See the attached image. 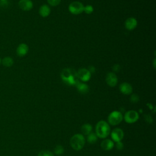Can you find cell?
<instances>
[{"label": "cell", "mask_w": 156, "mask_h": 156, "mask_svg": "<svg viewBox=\"0 0 156 156\" xmlns=\"http://www.w3.org/2000/svg\"><path fill=\"white\" fill-rule=\"evenodd\" d=\"M95 133L100 138H106L110 133L109 124L104 120H101L96 125Z\"/></svg>", "instance_id": "1"}, {"label": "cell", "mask_w": 156, "mask_h": 156, "mask_svg": "<svg viewBox=\"0 0 156 156\" xmlns=\"http://www.w3.org/2000/svg\"><path fill=\"white\" fill-rule=\"evenodd\" d=\"M85 141V138L82 134L76 133L71 138L69 143L74 150L80 151L83 147Z\"/></svg>", "instance_id": "2"}, {"label": "cell", "mask_w": 156, "mask_h": 156, "mask_svg": "<svg viewBox=\"0 0 156 156\" xmlns=\"http://www.w3.org/2000/svg\"><path fill=\"white\" fill-rule=\"evenodd\" d=\"M75 71L71 70V69L65 68L62 70L61 73V78L64 82L66 84L69 85H74L76 81L77 80L76 79V77L77 76V73H74Z\"/></svg>", "instance_id": "3"}, {"label": "cell", "mask_w": 156, "mask_h": 156, "mask_svg": "<svg viewBox=\"0 0 156 156\" xmlns=\"http://www.w3.org/2000/svg\"><path fill=\"white\" fill-rule=\"evenodd\" d=\"M123 119V116L121 112L119 111H113L108 116V123L112 126L119 124Z\"/></svg>", "instance_id": "4"}, {"label": "cell", "mask_w": 156, "mask_h": 156, "mask_svg": "<svg viewBox=\"0 0 156 156\" xmlns=\"http://www.w3.org/2000/svg\"><path fill=\"white\" fill-rule=\"evenodd\" d=\"M124 121L129 124H132L136 122L139 119L138 113L133 110H130L125 113L124 116Z\"/></svg>", "instance_id": "5"}, {"label": "cell", "mask_w": 156, "mask_h": 156, "mask_svg": "<svg viewBox=\"0 0 156 156\" xmlns=\"http://www.w3.org/2000/svg\"><path fill=\"white\" fill-rule=\"evenodd\" d=\"M84 5L79 1L72 2L69 5V11L74 15H79L83 12Z\"/></svg>", "instance_id": "6"}, {"label": "cell", "mask_w": 156, "mask_h": 156, "mask_svg": "<svg viewBox=\"0 0 156 156\" xmlns=\"http://www.w3.org/2000/svg\"><path fill=\"white\" fill-rule=\"evenodd\" d=\"M110 136L113 141L118 142L121 141L124 137V132L120 128H115L110 131Z\"/></svg>", "instance_id": "7"}, {"label": "cell", "mask_w": 156, "mask_h": 156, "mask_svg": "<svg viewBox=\"0 0 156 156\" xmlns=\"http://www.w3.org/2000/svg\"><path fill=\"white\" fill-rule=\"evenodd\" d=\"M77 77L83 82H87L91 78V73L86 68H81L77 73Z\"/></svg>", "instance_id": "8"}, {"label": "cell", "mask_w": 156, "mask_h": 156, "mask_svg": "<svg viewBox=\"0 0 156 156\" xmlns=\"http://www.w3.org/2000/svg\"><path fill=\"white\" fill-rule=\"evenodd\" d=\"M105 81L108 85L113 87L116 86L118 83V77L114 73L110 72L106 76Z\"/></svg>", "instance_id": "9"}, {"label": "cell", "mask_w": 156, "mask_h": 156, "mask_svg": "<svg viewBox=\"0 0 156 156\" xmlns=\"http://www.w3.org/2000/svg\"><path fill=\"white\" fill-rule=\"evenodd\" d=\"M18 6L24 11H29L33 7V2L31 0H20Z\"/></svg>", "instance_id": "10"}, {"label": "cell", "mask_w": 156, "mask_h": 156, "mask_svg": "<svg viewBox=\"0 0 156 156\" xmlns=\"http://www.w3.org/2000/svg\"><path fill=\"white\" fill-rule=\"evenodd\" d=\"M119 90L122 94L129 95L132 93L133 88L130 83L127 82H123L119 85Z\"/></svg>", "instance_id": "11"}, {"label": "cell", "mask_w": 156, "mask_h": 156, "mask_svg": "<svg viewBox=\"0 0 156 156\" xmlns=\"http://www.w3.org/2000/svg\"><path fill=\"white\" fill-rule=\"evenodd\" d=\"M29 51L28 46L25 43H21L16 48V52L19 57H24L26 55Z\"/></svg>", "instance_id": "12"}, {"label": "cell", "mask_w": 156, "mask_h": 156, "mask_svg": "<svg viewBox=\"0 0 156 156\" xmlns=\"http://www.w3.org/2000/svg\"><path fill=\"white\" fill-rule=\"evenodd\" d=\"M137 24H138L137 20L135 18L130 17L126 20L124 25H125V27L127 29L129 30H132L136 27Z\"/></svg>", "instance_id": "13"}, {"label": "cell", "mask_w": 156, "mask_h": 156, "mask_svg": "<svg viewBox=\"0 0 156 156\" xmlns=\"http://www.w3.org/2000/svg\"><path fill=\"white\" fill-rule=\"evenodd\" d=\"M115 146L114 142L110 139H105L101 143V147L104 151H110Z\"/></svg>", "instance_id": "14"}, {"label": "cell", "mask_w": 156, "mask_h": 156, "mask_svg": "<svg viewBox=\"0 0 156 156\" xmlns=\"http://www.w3.org/2000/svg\"><path fill=\"white\" fill-rule=\"evenodd\" d=\"M74 85L77 87L78 91H79L80 93L85 94V93H88V91H89V87H88V86L87 84H85V83L80 82L79 81H78V80L76 81V83H75Z\"/></svg>", "instance_id": "15"}, {"label": "cell", "mask_w": 156, "mask_h": 156, "mask_svg": "<svg viewBox=\"0 0 156 156\" xmlns=\"http://www.w3.org/2000/svg\"><path fill=\"white\" fill-rule=\"evenodd\" d=\"M51 13V9L48 5L44 4L39 9V13L42 17H47Z\"/></svg>", "instance_id": "16"}, {"label": "cell", "mask_w": 156, "mask_h": 156, "mask_svg": "<svg viewBox=\"0 0 156 156\" xmlns=\"http://www.w3.org/2000/svg\"><path fill=\"white\" fill-rule=\"evenodd\" d=\"M92 126L90 124L85 123L83 124L81 127V132L83 134L87 135L90 133L92 131Z\"/></svg>", "instance_id": "17"}, {"label": "cell", "mask_w": 156, "mask_h": 156, "mask_svg": "<svg viewBox=\"0 0 156 156\" xmlns=\"http://www.w3.org/2000/svg\"><path fill=\"white\" fill-rule=\"evenodd\" d=\"M2 64L5 67H10L13 65V60L10 57H5L1 60Z\"/></svg>", "instance_id": "18"}, {"label": "cell", "mask_w": 156, "mask_h": 156, "mask_svg": "<svg viewBox=\"0 0 156 156\" xmlns=\"http://www.w3.org/2000/svg\"><path fill=\"white\" fill-rule=\"evenodd\" d=\"M97 140H98V136L95 133L91 132L90 133L87 135V140L88 143L90 144H94L97 141Z\"/></svg>", "instance_id": "19"}, {"label": "cell", "mask_w": 156, "mask_h": 156, "mask_svg": "<svg viewBox=\"0 0 156 156\" xmlns=\"http://www.w3.org/2000/svg\"><path fill=\"white\" fill-rule=\"evenodd\" d=\"M54 153L57 155H60L61 154H62L63 152H64V148L62 146V145H57L54 149Z\"/></svg>", "instance_id": "20"}, {"label": "cell", "mask_w": 156, "mask_h": 156, "mask_svg": "<svg viewBox=\"0 0 156 156\" xmlns=\"http://www.w3.org/2000/svg\"><path fill=\"white\" fill-rule=\"evenodd\" d=\"M38 156H54V154L48 150H44V151H41L38 154Z\"/></svg>", "instance_id": "21"}, {"label": "cell", "mask_w": 156, "mask_h": 156, "mask_svg": "<svg viewBox=\"0 0 156 156\" xmlns=\"http://www.w3.org/2000/svg\"><path fill=\"white\" fill-rule=\"evenodd\" d=\"M93 7L91 5H87L86 6H84L83 8V12H85V13L87 14H91L93 12Z\"/></svg>", "instance_id": "22"}, {"label": "cell", "mask_w": 156, "mask_h": 156, "mask_svg": "<svg viewBox=\"0 0 156 156\" xmlns=\"http://www.w3.org/2000/svg\"><path fill=\"white\" fill-rule=\"evenodd\" d=\"M130 100L133 103H136V102H138L139 101L140 98H139V96L137 94H133L131 95V96L130 98Z\"/></svg>", "instance_id": "23"}, {"label": "cell", "mask_w": 156, "mask_h": 156, "mask_svg": "<svg viewBox=\"0 0 156 156\" xmlns=\"http://www.w3.org/2000/svg\"><path fill=\"white\" fill-rule=\"evenodd\" d=\"M48 2L49 3V5L52 6H57L60 3L61 0H47Z\"/></svg>", "instance_id": "24"}, {"label": "cell", "mask_w": 156, "mask_h": 156, "mask_svg": "<svg viewBox=\"0 0 156 156\" xmlns=\"http://www.w3.org/2000/svg\"><path fill=\"white\" fill-rule=\"evenodd\" d=\"M115 147H116V149H118L119 151H121V150L123 149V148H124V144L121 141L116 142Z\"/></svg>", "instance_id": "25"}, {"label": "cell", "mask_w": 156, "mask_h": 156, "mask_svg": "<svg viewBox=\"0 0 156 156\" xmlns=\"http://www.w3.org/2000/svg\"><path fill=\"white\" fill-rule=\"evenodd\" d=\"M144 118H145V119H146V121H147V122H152V118H151V116H150V115H144Z\"/></svg>", "instance_id": "26"}, {"label": "cell", "mask_w": 156, "mask_h": 156, "mask_svg": "<svg viewBox=\"0 0 156 156\" xmlns=\"http://www.w3.org/2000/svg\"><path fill=\"white\" fill-rule=\"evenodd\" d=\"M113 69L115 71H116V72L119 71V69H120V66H119V65H117V64L113 65Z\"/></svg>", "instance_id": "27"}, {"label": "cell", "mask_w": 156, "mask_h": 156, "mask_svg": "<svg viewBox=\"0 0 156 156\" xmlns=\"http://www.w3.org/2000/svg\"><path fill=\"white\" fill-rule=\"evenodd\" d=\"M90 73H92V72H94V71H95V68H94V66H90L89 67V69H88Z\"/></svg>", "instance_id": "28"}, {"label": "cell", "mask_w": 156, "mask_h": 156, "mask_svg": "<svg viewBox=\"0 0 156 156\" xmlns=\"http://www.w3.org/2000/svg\"><path fill=\"white\" fill-rule=\"evenodd\" d=\"M0 1H1V2H3V3H4V2H6L7 0H0Z\"/></svg>", "instance_id": "29"}, {"label": "cell", "mask_w": 156, "mask_h": 156, "mask_svg": "<svg viewBox=\"0 0 156 156\" xmlns=\"http://www.w3.org/2000/svg\"><path fill=\"white\" fill-rule=\"evenodd\" d=\"M1 58H0V64H1Z\"/></svg>", "instance_id": "30"}, {"label": "cell", "mask_w": 156, "mask_h": 156, "mask_svg": "<svg viewBox=\"0 0 156 156\" xmlns=\"http://www.w3.org/2000/svg\"><path fill=\"white\" fill-rule=\"evenodd\" d=\"M58 156H60V155H58Z\"/></svg>", "instance_id": "31"}]
</instances>
